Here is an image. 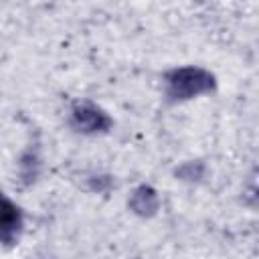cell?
<instances>
[{
	"instance_id": "7",
	"label": "cell",
	"mask_w": 259,
	"mask_h": 259,
	"mask_svg": "<svg viewBox=\"0 0 259 259\" xmlns=\"http://www.w3.org/2000/svg\"><path fill=\"white\" fill-rule=\"evenodd\" d=\"M91 190H97V192H105V190H109V186H111V180L109 178H105V176H93L91 178Z\"/></svg>"
},
{
	"instance_id": "3",
	"label": "cell",
	"mask_w": 259,
	"mask_h": 259,
	"mask_svg": "<svg viewBox=\"0 0 259 259\" xmlns=\"http://www.w3.org/2000/svg\"><path fill=\"white\" fill-rule=\"evenodd\" d=\"M24 229V212L22 208L0 190V245L14 247Z\"/></svg>"
},
{
	"instance_id": "1",
	"label": "cell",
	"mask_w": 259,
	"mask_h": 259,
	"mask_svg": "<svg viewBox=\"0 0 259 259\" xmlns=\"http://www.w3.org/2000/svg\"><path fill=\"white\" fill-rule=\"evenodd\" d=\"M164 97L170 103H184L200 95H208L217 89L214 75L200 65L172 67L162 77Z\"/></svg>"
},
{
	"instance_id": "4",
	"label": "cell",
	"mask_w": 259,
	"mask_h": 259,
	"mask_svg": "<svg viewBox=\"0 0 259 259\" xmlns=\"http://www.w3.org/2000/svg\"><path fill=\"white\" fill-rule=\"evenodd\" d=\"M127 206L138 217H154L160 210V194L150 184H140L134 188V192L127 198Z\"/></svg>"
},
{
	"instance_id": "5",
	"label": "cell",
	"mask_w": 259,
	"mask_h": 259,
	"mask_svg": "<svg viewBox=\"0 0 259 259\" xmlns=\"http://www.w3.org/2000/svg\"><path fill=\"white\" fill-rule=\"evenodd\" d=\"M40 168H42V162H40V156L36 150H26L22 156H20V162H18V172H20V180L24 184H32L38 174H40Z\"/></svg>"
},
{
	"instance_id": "6",
	"label": "cell",
	"mask_w": 259,
	"mask_h": 259,
	"mask_svg": "<svg viewBox=\"0 0 259 259\" xmlns=\"http://www.w3.org/2000/svg\"><path fill=\"white\" fill-rule=\"evenodd\" d=\"M204 172H206V168H204L202 162L190 160V162H184V164L176 170V176H178L180 180H184V182H198V180L204 176Z\"/></svg>"
},
{
	"instance_id": "2",
	"label": "cell",
	"mask_w": 259,
	"mask_h": 259,
	"mask_svg": "<svg viewBox=\"0 0 259 259\" xmlns=\"http://www.w3.org/2000/svg\"><path fill=\"white\" fill-rule=\"evenodd\" d=\"M69 125L83 136H101L113 127L111 115L89 99L75 101L69 109Z\"/></svg>"
}]
</instances>
